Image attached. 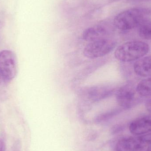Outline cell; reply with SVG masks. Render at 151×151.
<instances>
[{
    "label": "cell",
    "mask_w": 151,
    "mask_h": 151,
    "mask_svg": "<svg viewBox=\"0 0 151 151\" xmlns=\"http://www.w3.org/2000/svg\"><path fill=\"white\" fill-rule=\"evenodd\" d=\"M141 96L132 83H128L121 87L116 92V98L119 105L124 109H130L136 105Z\"/></svg>",
    "instance_id": "277c9868"
},
{
    "label": "cell",
    "mask_w": 151,
    "mask_h": 151,
    "mask_svg": "<svg viewBox=\"0 0 151 151\" xmlns=\"http://www.w3.org/2000/svg\"><path fill=\"white\" fill-rule=\"evenodd\" d=\"M129 129L130 132L135 135L149 134L151 132V115L135 120L130 124Z\"/></svg>",
    "instance_id": "8992f818"
},
{
    "label": "cell",
    "mask_w": 151,
    "mask_h": 151,
    "mask_svg": "<svg viewBox=\"0 0 151 151\" xmlns=\"http://www.w3.org/2000/svg\"><path fill=\"white\" fill-rule=\"evenodd\" d=\"M136 89L141 96H151V76L141 81L136 86Z\"/></svg>",
    "instance_id": "30bf717a"
},
{
    "label": "cell",
    "mask_w": 151,
    "mask_h": 151,
    "mask_svg": "<svg viewBox=\"0 0 151 151\" xmlns=\"http://www.w3.org/2000/svg\"><path fill=\"white\" fill-rule=\"evenodd\" d=\"M114 89L111 86L103 85L91 87L86 90L87 97L93 102H96L110 96L113 94Z\"/></svg>",
    "instance_id": "52a82bcc"
},
{
    "label": "cell",
    "mask_w": 151,
    "mask_h": 151,
    "mask_svg": "<svg viewBox=\"0 0 151 151\" xmlns=\"http://www.w3.org/2000/svg\"><path fill=\"white\" fill-rule=\"evenodd\" d=\"M107 35V31L105 26L96 25L85 29L83 33L82 37L83 40L90 42L106 39Z\"/></svg>",
    "instance_id": "ba28073f"
},
{
    "label": "cell",
    "mask_w": 151,
    "mask_h": 151,
    "mask_svg": "<svg viewBox=\"0 0 151 151\" xmlns=\"http://www.w3.org/2000/svg\"><path fill=\"white\" fill-rule=\"evenodd\" d=\"M149 44L141 41H131L120 45L115 50V58L122 62L137 61L150 51Z\"/></svg>",
    "instance_id": "7a4b0ae2"
},
{
    "label": "cell",
    "mask_w": 151,
    "mask_h": 151,
    "mask_svg": "<svg viewBox=\"0 0 151 151\" xmlns=\"http://www.w3.org/2000/svg\"><path fill=\"white\" fill-rule=\"evenodd\" d=\"M5 144L1 139H0V151H5Z\"/></svg>",
    "instance_id": "4fadbf2b"
},
{
    "label": "cell",
    "mask_w": 151,
    "mask_h": 151,
    "mask_svg": "<svg viewBox=\"0 0 151 151\" xmlns=\"http://www.w3.org/2000/svg\"><path fill=\"white\" fill-rule=\"evenodd\" d=\"M134 70L135 73L139 76L148 77L151 76V55L137 60L134 64Z\"/></svg>",
    "instance_id": "9c48e42d"
},
{
    "label": "cell",
    "mask_w": 151,
    "mask_h": 151,
    "mask_svg": "<svg viewBox=\"0 0 151 151\" xmlns=\"http://www.w3.org/2000/svg\"><path fill=\"white\" fill-rule=\"evenodd\" d=\"M17 73V60L15 54L9 50L0 52V75L6 81L15 78Z\"/></svg>",
    "instance_id": "5b68a950"
},
{
    "label": "cell",
    "mask_w": 151,
    "mask_h": 151,
    "mask_svg": "<svg viewBox=\"0 0 151 151\" xmlns=\"http://www.w3.org/2000/svg\"><path fill=\"white\" fill-rule=\"evenodd\" d=\"M1 75H0V83H1Z\"/></svg>",
    "instance_id": "5bb4252c"
},
{
    "label": "cell",
    "mask_w": 151,
    "mask_h": 151,
    "mask_svg": "<svg viewBox=\"0 0 151 151\" xmlns=\"http://www.w3.org/2000/svg\"><path fill=\"white\" fill-rule=\"evenodd\" d=\"M139 36L145 40H151V21H146L139 26Z\"/></svg>",
    "instance_id": "8fae6325"
},
{
    "label": "cell",
    "mask_w": 151,
    "mask_h": 151,
    "mask_svg": "<svg viewBox=\"0 0 151 151\" xmlns=\"http://www.w3.org/2000/svg\"><path fill=\"white\" fill-rule=\"evenodd\" d=\"M151 15L149 8H131L120 12L114 19V25L121 31H127L139 27Z\"/></svg>",
    "instance_id": "6da1fadb"
},
{
    "label": "cell",
    "mask_w": 151,
    "mask_h": 151,
    "mask_svg": "<svg viewBox=\"0 0 151 151\" xmlns=\"http://www.w3.org/2000/svg\"><path fill=\"white\" fill-rule=\"evenodd\" d=\"M145 107L148 111L151 113V99L148 100L145 104Z\"/></svg>",
    "instance_id": "7c38bea8"
},
{
    "label": "cell",
    "mask_w": 151,
    "mask_h": 151,
    "mask_svg": "<svg viewBox=\"0 0 151 151\" xmlns=\"http://www.w3.org/2000/svg\"><path fill=\"white\" fill-rule=\"evenodd\" d=\"M116 45L114 41L107 38L92 42L85 46L83 55L90 59L102 57L111 52Z\"/></svg>",
    "instance_id": "3957f363"
}]
</instances>
